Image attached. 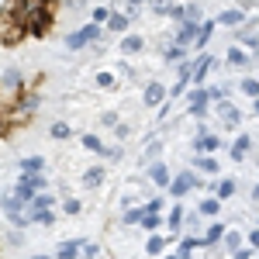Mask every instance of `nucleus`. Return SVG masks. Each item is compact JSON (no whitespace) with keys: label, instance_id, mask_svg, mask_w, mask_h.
<instances>
[{"label":"nucleus","instance_id":"1","mask_svg":"<svg viewBox=\"0 0 259 259\" xmlns=\"http://www.w3.org/2000/svg\"><path fill=\"white\" fill-rule=\"evenodd\" d=\"M24 90H28V73H24L21 66H7V69L0 73V100L14 107V100H18Z\"/></svg>","mask_w":259,"mask_h":259},{"label":"nucleus","instance_id":"2","mask_svg":"<svg viewBox=\"0 0 259 259\" xmlns=\"http://www.w3.org/2000/svg\"><path fill=\"white\" fill-rule=\"evenodd\" d=\"M107 31L100 28V24H94V21H87V24H80V28H73L69 35H66V49L69 52H87L90 45H97L100 38H104Z\"/></svg>","mask_w":259,"mask_h":259},{"label":"nucleus","instance_id":"3","mask_svg":"<svg viewBox=\"0 0 259 259\" xmlns=\"http://www.w3.org/2000/svg\"><path fill=\"white\" fill-rule=\"evenodd\" d=\"M38 107H41V94L35 90V87H28V90L14 100V107H11V124H18V121H31L35 114H38Z\"/></svg>","mask_w":259,"mask_h":259},{"label":"nucleus","instance_id":"4","mask_svg":"<svg viewBox=\"0 0 259 259\" xmlns=\"http://www.w3.org/2000/svg\"><path fill=\"white\" fill-rule=\"evenodd\" d=\"M225 145L218 132H207V124L200 121L197 135L190 139V156H218V149Z\"/></svg>","mask_w":259,"mask_h":259},{"label":"nucleus","instance_id":"5","mask_svg":"<svg viewBox=\"0 0 259 259\" xmlns=\"http://www.w3.org/2000/svg\"><path fill=\"white\" fill-rule=\"evenodd\" d=\"M211 114H214V121H218L221 128H228V132L242 124V107H239L232 97H228V100H218V104H211Z\"/></svg>","mask_w":259,"mask_h":259},{"label":"nucleus","instance_id":"6","mask_svg":"<svg viewBox=\"0 0 259 259\" xmlns=\"http://www.w3.org/2000/svg\"><path fill=\"white\" fill-rule=\"evenodd\" d=\"M194 187H197V173L194 169H183V173H173V183H169V200H183L187 194H194Z\"/></svg>","mask_w":259,"mask_h":259},{"label":"nucleus","instance_id":"7","mask_svg":"<svg viewBox=\"0 0 259 259\" xmlns=\"http://www.w3.org/2000/svg\"><path fill=\"white\" fill-rule=\"evenodd\" d=\"M221 62L214 52H197V59H194V87H204L207 83V76L218 69Z\"/></svg>","mask_w":259,"mask_h":259},{"label":"nucleus","instance_id":"8","mask_svg":"<svg viewBox=\"0 0 259 259\" xmlns=\"http://www.w3.org/2000/svg\"><path fill=\"white\" fill-rule=\"evenodd\" d=\"M166 100H169V87H166V83L149 80L142 87V104H145V107H162Z\"/></svg>","mask_w":259,"mask_h":259},{"label":"nucleus","instance_id":"9","mask_svg":"<svg viewBox=\"0 0 259 259\" xmlns=\"http://www.w3.org/2000/svg\"><path fill=\"white\" fill-rule=\"evenodd\" d=\"M145 180H149L156 190H169L173 173H169V166H166L162 159H156V162H149V166H145Z\"/></svg>","mask_w":259,"mask_h":259},{"label":"nucleus","instance_id":"10","mask_svg":"<svg viewBox=\"0 0 259 259\" xmlns=\"http://www.w3.org/2000/svg\"><path fill=\"white\" fill-rule=\"evenodd\" d=\"M225 66L235 69V73H245V69H252V52L242 49V45H232V49L225 52Z\"/></svg>","mask_w":259,"mask_h":259},{"label":"nucleus","instance_id":"11","mask_svg":"<svg viewBox=\"0 0 259 259\" xmlns=\"http://www.w3.org/2000/svg\"><path fill=\"white\" fill-rule=\"evenodd\" d=\"M190 169H194V173H200V177H207V180H218L221 177L218 156H190Z\"/></svg>","mask_w":259,"mask_h":259},{"label":"nucleus","instance_id":"12","mask_svg":"<svg viewBox=\"0 0 259 259\" xmlns=\"http://www.w3.org/2000/svg\"><path fill=\"white\" fill-rule=\"evenodd\" d=\"M59 194H56V190H41L38 197L31 200V207H28V214H31V225H35V218H38L41 211H56V207H59Z\"/></svg>","mask_w":259,"mask_h":259},{"label":"nucleus","instance_id":"13","mask_svg":"<svg viewBox=\"0 0 259 259\" xmlns=\"http://www.w3.org/2000/svg\"><path fill=\"white\" fill-rule=\"evenodd\" d=\"M80 183H83V190H100V187L107 183V166H104V162L87 166V169H83V177H80Z\"/></svg>","mask_w":259,"mask_h":259},{"label":"nucleus","instance_id":"14","mask_svg":"<svg viewBox=\"0 0 259 259\" xmlns=\"http://www.w3.org/2000/svg\"><path fill=\"white\" fill-rule=\"evenodd\" d=\"M104 31H107V35H121V38H124V35L132 31V18H128L124 11H111V18H107V24H104Z\"/></svg>","mask_w":259,"mask_h":259},{"label":"nucleus","instance_id":"15","mask_svg":"<svg viewBox=\"0 0 259 259\" xmlns=\"http://www.w3.org/2000/svg\"><path fill=\"white\" fill-rule=\"evenodd\" d=\"M225 232H228V225L214 218L207 228H204V235H200V239H204V249H218L221 242H225Z\"/></svg>","mask_w":259,"mask_h":259},{"label":"nucleus","instance_id":"16","mask_svg":"<svg viewBox=\"0 0 259 259\" xmlns=\"http://www.w3.org/2000/svg\"><path fill=\"white\" fill-rule=\"evenodd\" d=\"M249 149H252V135H235L232 139V145H228V156H232V162H242L245 156H249Z\"/></svg>","mask_w":259,"mask_h":259},{"label":"nucleus","instance_id":"17","mask_svg":"<svg viewBox=\"0 0 259 259\" xmlns=\"http://www.w3.org/2000/svg\"><path fill=\"white\" fill-rule=\"evenodd\" d=\"M194 207H197V211H200V214H204L207 221H214V218L221 214V207H225V204H221V200L214 197V194H204V197H200L197 204H194Z\"/></svg>","mask_w":259,"mask_h":259},{"label":"nucleus","instance_id":"18","mask_svg":"<svg viewBox=\"0 0 259 259\" xmlns=\"http://www.w3.org/2000/svg\"><path fill=\"white\" fill-rule=\"evenodd\" d=\"M235 194H239V183H235L232 177H218V180H214V197H218L221 204H228Z\"/></svg>","mask_w":259,"mask_h":259},{"label":"nucleus","instance_id":"19","mask_svg":"<svg viewBox=\"0 0 259 259\" xmlns=\"http://www.w3.org/2000/svg\"><path fill=\"white\" fill-rule=\"evenodd\" d=\"M159 59L166 62V66H177V62L190 59V52H187V49H180L177 41H169V45H159Z\"/></svg>","mask_w":259,"mask_h":259},{"label":"nucleus","instance_id":"20","mask_svg":"<svg viewBox=\"0 0 259 259\" xmlns=\"http://www.w3.org/2000/svg\"><path fill=\"white\" fill-rule=\"evenodd\" d=\"M214 21H218L221 28H242V24H245V7H228V11H221Z\"/></svg>","mask_w":259,"mask_h":259},{"label":"nucleus","instance_id":"21","mask_svg":"<svg viewBox=\"0 0 259 259\" xmlns=\"http://www.w3.org/2000/svg\"><path fill=\"white\" fill-rule=\"evenodd\" d=\"M145 45H149V41H145V35L128 31V35L121 38V52H124V56H139V52H145Z\"/></svg>","mask_w":259,"mask_h":259},{"label":"nucleus","instance_id":"22","mask_svg":"<svg viewBox=\"0 0 259 259\" xmlns=\"http://www.w3.org/2000/svg\"><path fill=\"white\" fill-rule=\"evenodd\" d=\"M204 214H200L197 207H194V211H187V214H183V232H187V235H204V228H207V225H204Z\"/></svg>","mask_w":259,"mask_h":259},{"label":"nucleus","instance_id":"23","mask_svg":"<svg viewBox=\"0 0 259 259\" xmlns=\"http://www.w3.org/2000/svg\"><path fill=\"white\" fill-rule=\"evenodd\" d=\"M166 245H169L166 235H159V232L149 235V239H145V256H149V259H162V256H166Z\"/></svg>","mask_w":259,"mask_h":259},{"label":"nucleus","instance_id":"24","mask_svg":"<svg viewBox=\"0 0 259 259\" xmlns=\"http://www.w3.org/2000/svg\"><path fill=\"white\" fill-rule=\"evenodd\" d=\"M162 145H166V142H162L159 135H149L145 145H142V162H145V166H149V162H156V159H159V152H162Z\"/></svg>","mask_w":259,"mask_h":259},{"label":"nucleus","instance_id":"25","mask_svg":"<svg viewBox=\"0 0 259 259\" xmlns=\"http://www.w3.org/2000/svg\"><path fill=\"white\" fill-rule=\"evenodd\" d=\"M80 145H83V152H94V156H100V159H104V149H107V145H104V139H100L97 132H83V135H80Z\"/></svg>","mask_w":259,"mask_h":259},{"label":"nucleus","instance_id":"26","mask_svg":"<svg viewBox=\"0 0 259 259\" xmlns=\"http://www.w3.org/2000/svg\"><path fill=\"white\" fill-rule=\"evenodd\" d=\"M45 169H49L45 156H21L18 159V173H45Z\"/></svg>","mask_w":259,"mask_h":259},{"label":"nucleus","instance_id":"27","mask_svg":"<svg viewBox=\"0 0 259 259\" xmlns=\"http://www.w3.org/2000/svg\"><path fill=\"white\" fill-rule=\"evenodd\" d=\"M80 249H83V239H66V242H59V249L52 256L56 259H80Z\"/></svg>","mask_w":259,"mask_h":259},{"label":"nucleus","instance_id":"28","mask_svg":"<svg viewBox=\"0 0 259 259\" xmlns=\"http://www.w3.org/2000/svg\"><path fill=\"white\" fill-rule=\"evenodd\" d=\"M242 245H245V232H239V228H228V232H225V242H221V249L232 256V252H239Z\"/></svg>","mask_w":259,"mask_h":259},{"label":"nucleus","instance_id":"29","mask_svg":"<svg viewBox=\"0 0 259 259\" xmlns=\"http://www.w3.org/2000/svg\"><path fill=\"white\" fill-rule=\"evenodd\" d=\"M214 24H218V21H204V24H200L197 41H194V49H190V52H207V41H211V35H214Z\"/></svg>","mask_w":259,"mask_h":259},{"label":"nucleus","instance_id":"30","mask_svg":"<svg viewBox=\"0 0 259 259\" xmlns=\"http://www.w3.org/2000/svg\"><path fill=\"white\" fill-rule=\"evenodd\" d=\"M49 139L52 142H69L73 139V124H69V121H52V124H49Z\"/></svg>","mask_w":259,"mask_h":259},{"label":"nucleus","instance_id":"31","mask_svg":"<svg viewBox=\"0 0 259 259\" xmlns=\"http://www.w3.org/2000/svg\"><path fill=\"white\" fill-rule=\"evenodd\" d=\"M142 218H145V204H135V207H124V211H121V225H128V228H132V225L139 228Z\"/></svg>","mask_w":259,"mask_h":259},{"label":"nucleus","instance_id":"32","mask_svg":"<svg viewBox=\"0 0 259 259\" xmlns=\"http://www.w3.org/2000/svg\"><path fill=\"white\" fill-rule=\"evenodd\" d=\"M59 211H62V214H69V218H80V214H83V200L73 197V194H66V197L59 200Z\"/></svg>","mask_w":259,"mask_h":259},{"label":"nucleus","instance_id":"33","mask_svg":"<svg viewBox=\"0 0 259 259\" xmlns=\"http://www.w3.org/2000/svg\"><path fill=\"white\" fill-rule=\"evenodd\" d=\"M11 190L21 197V204H24V207H31V200L38 197V190H35L31 183H21V180H14V187H11Z\"/></svg>","mask_w":259,"mask_h":259},{"label":"nucleus","instance_id":"34","mask_svg":"<svg viewBox=\"0 0 259 259\" xmlns=\"http://www.w3.org/2000/svg\"><path fill=\"white\" fill-rule=\"evenodd\" d=\"M239 94L249 97V100H259V80L256 76H242L239 80Z\"/></svg>","mask_w":259,"mask_h":259},{"label":"nucleus","instance_id":"35","mask_svg":"<svg viewBox=\"0 0 259 259\" xmlns=\"http://www.w3.org/2000/svg\"><path fill=\"white\" fill-rule=\"evenodd\" d=\"M162 225H166V218H162V214H145V218H142V225H139V232H149V235H156Z\"/></svg>","mask_w":259,"mask_h":259},{"label":"nucleus","instance_id":"36","mask_svg":"<svg viewBox=\"0 0 259 259\" xmlns=\"http://www.w3.org/2000/svg\"><path fill=\"white\" fill-rule=\"evenodd\" d=\"M111 11H114L111 4H97V7H90V21L104 28V24H107V18H111Z\"/></svg>","mask_w":259,"mask_h":259},{"label":"nucleus","instance_id":"37","mask_svg":"<svg viewBox=\"0 0 259 259\" xmlns=\"http://www.w3.org/2000/svg\"><path fill=\"white\" fill-rule=\"evenodd\" d=\"M166 207H169V200L162 197V194H152V197L145 200V214H162Z\"/></svg>","mask_w":259,"mask_h":259},{"label":"nucleus","instance_id":"38","mask_svg":"<svg viewBox=\"0 0 259 259\" xmlns=\"http://www.w3.org/2000/svg\"><path fill=\"white\" fill-rule=\"evenodd\" d=\"M177 7V0H149V11L156 18H169V11Z\"/></svg>","mask_w":259,"mask_h":259},{"label":"nucleus","instance_id":"39","mask_svg":"<svg viewBox=\"0 0 259 259\" xmlns=\"http://www.w3.org/2000/svg\"><path fill=\"white\" fill-rule=\"evenodd\" d=\"M94 83H97V90H114V87H118V76L107 73V69H100L97 76H94Z\"/></svg>","mask_w":259,"mask_h":259},{"label":"nucleus","instance_id":"40","mask_svg":"<svg viewBox=\"0 0 259 259\" xmlns=\"http://www.w3.org/2000/svg\"><path fill=\"white\" fill-rule=\"evenodd\" d=\"M118 124H121V114L114 111V107H111V111H100V128H107V132H114Z\"/></svg>","mask_w":259,"mask_h":259},{"label":"nucleus","instance_id":"41","mask_svg":"<svg viewBox=\"0 0 259 259\" xmlns=\"http://www.w3.org/2000/svg\"><path fill=\"white\" fill-rule=\"evenodd\" d=\"M177 80H187L190 87H194V59H183V62H177Z\"/></svg>","mask_w":259,"mask_h":259},{"label":"nucleus","instance_id":"42","mask_svg":"<svg viewBox=\"0 0 259 259\" xmlns=\"http://www.w3.org/2000/svg\"><path fill=\"white\" fill-rule=\"evenodd\" d=\"M104 159L107 162H121L124 159V145H121V142H111V145L104 149Z\"/></svg>","mask_w":259,"mask_h":259},{"label":"nucleus","instance_id":"43","mask_svg":"<svg viewBox=\"0 0 259 259\" xmlns=\"http://www.w3.org/2000/svg\"><path fill=\"white\" fill-rule=\"evenodd\" d=\"M187 21H194V24H204V7H200L197 0H190V4H187Z\"/></svg>","mask_w":259,"mask_h":259},{"label":"nucleus","instance_id":"44","mask_svg":"<svg viewBox=\"0 0 259 259\" xmlns=\"http://www.w3.org/2000/svg\"><path fill=\"white\" fill-rule=\"evenodd\" d=\"M80 259H100V245H97V242H90V239H83Z\"/></svg>","mask_w":259,"mask_h":259},{"label":"nucleus","instance_id":"45","mask_svg":"<svg viewBox=\"0 0 259 259\" xmlns=\"http://www.w3.org/2000/svg\"><path fill=\"white\" fill-rule=\"evenodd\" d=\"M132 132H135V128H132V124H128V121H121L118 128H114V142H121V145H124V142L132 139Z\"/></svg>","mask_w":259,"mask_h":259},{"label":"nucleus","instance_id":"46","mask_svg":"<svg viewBox=\"0 0 259 259\" xmlns=\"http://www.w3.org/2000/svg\"><path fill=\"white\" fill-rule=\"evenodd\" d=\"M7 128H11V104H4V100H0V135H4Z\"/></svg>","mask_w":259,"mask_h":259},{"label":"nucleus","instance_id":"47","mask_svg":"<svg viewBox=\"0 0 259 259\" xmlns=\"http://www.w3.org/2000/svg\"><path fill=\"white\" fill-rule=\"evenodd\" d=\"M24 242H28V235H24L21 228H11V232H7V245H14V249H18V245H24Z\"/></svg>","mask_w":259,"mask_h":259},{"label":"nucleus","instance_id":"48","mask_svg":"<svg viewBox=\"0 0 259 259\" xmlns=\"http://www.w3.org/2000/svg\"><path fill=\"white\" fill-rule=\"evenodd\" d=\"M187 90H190V83H187V80H177V83H173V87H169V100L183 97V94H187Z\"/></svg>","mask_w":259,"mask_h":259},{"label":"nucleus","instance_id":"49","mask_svg":"<svg viewBox=\"0 0 259 259\" xmlns=\"http://www.w3.org/2000/svg\"><path fill=\"white\" fill-rule=\"evenodd\" d=\"M35 225H41V228H52V225H56V211H41L38 218H35Z\"/></svg>","mask_w":259,"mask_h":259},{"label":"nucleus","instance_id":"50","mask_svg":"<svg viewBox=\"0 0 259 259\" xmlns=\"http://www.w3.org/2000/svg\"><path fill=\"white\" fill-rule=\"evenodd\" d=\"M232 259H259V252L252 249V245H242L239 252H232Z\"/></svg>","mask_w":259,"mask_h":259},{"label":"nucleus","instance_id":"51","mask_svg":"<svg viewBox=\"0 0 259 259\" xmlns=\"http://www.w3.org/2000/svg\"><path fill=\"white\" fill-rule=\"evenodd\" d=\"M245 245H252V249L259 252V225H256V228H249V232H245Z\"/></svg>","mask_w":259,"mask_h":259},{"label":"nucleus","instance_id":"52","mask_svg":"<svg viewBox=\"0 0 259 259\" xmlns=\"http://www.w3.org/2000/svg\"><path fill=\"white\" fill-rule=\"evenodd\" d=\"M169 111H173V104H169V100H166V104H162V107H156V121H166V118H169Z\"/></svg>","mask_w":259,"mask_h":259},{"label":"nucleus","instance_id":"53","mask_svg":"<svg viewBox=\"0 0 259 259\" xmlns=\"http://www.w3.org/2000/svg\"><path fill=\"white\" fill-rule=\"evenodd\" d=\"M225 256H228V252H225L221 245L218 249H204V259H225Z\"/></svg>","mask_w":259,"mask_h":259},{"label":"nucleus","instance_id":"54","mask_svg":"<svg viewBox=\"0 0 259 259\" xmlns=\"http://www.w3.org/2000/svg\"><path fill=\"white\" fill-rule=\"evenodd\" d=\"M142 7H149V0H124V11H142Z\"/></svg>","mask_w":259,"mask_h":259},{"label":"nucleus","instance_id":"55","mask_svg":"<svg viewBox=\"0 0 259 259\" xmlns=\"http://www.w3.org/2000/svg\"><path fill=\"white\" fill-rule=\"evenodd\" d=\"M252 204H259V183L252 187Z\"/></svg>","mask_w":259,"mask_h":259},{"label":"nucleus","instance_id":"56","mask_svg":"<svg viewBox=\"0 0 259 259\" xmlns=\"http://www.w3.org/2000/svg\"><path fill=\"white\" fill-rule=\"evenodd\" d=\"M252 118H259V100H252Z\"/></svg>","mask_w":259,"mask_h":259},{"label":"nucleus","instance_id":"57","mask_svg":"<svg viewBox=\"0 0 259 259\" xmlns=\"http://www.w3.org/2000/svg\"><path fill=\"white\" fill-rule=\"evenodd\" d=\"M31 259H56V256H45V252H35Z\"/></svg>","mask_w":259,"mask_h":259},{"label":"nucleus","instance_id":"58","mask_svg":"<svg viewBox=\"0 0 259 259\" xmlns=\"http://www.w3.org/2000/svg\"><path fill=\"white\" fill-rule=\"evenodd\" d=\"M162 259H180V256H177V252H166V256H162Z\"/></svg>","mask_w":259,"mask_h":259}]
</instances>
